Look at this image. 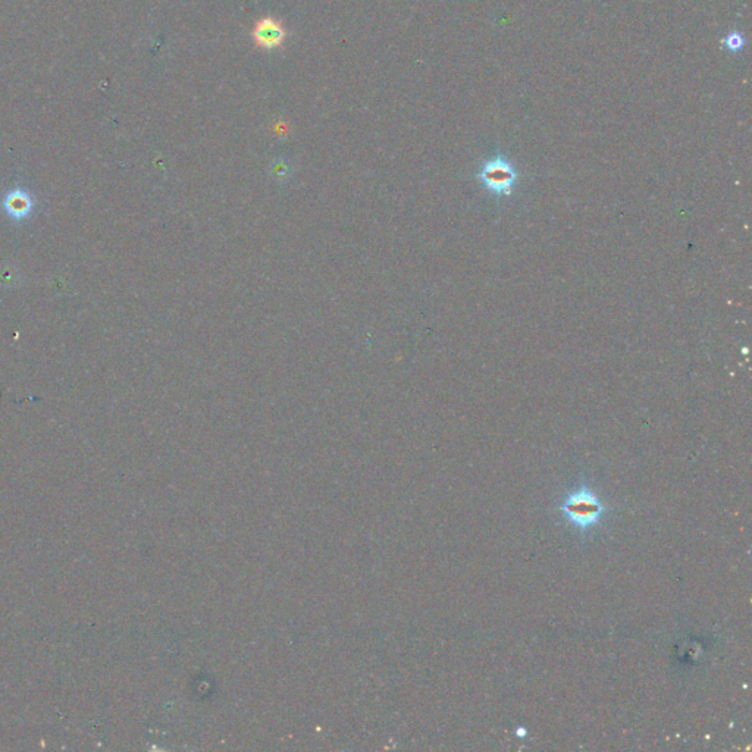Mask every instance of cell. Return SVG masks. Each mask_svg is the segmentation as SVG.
<instances>
[{
  "mask_svg": "<svg viewBox=\"0 0 752 752\" xmlns=\"http://www.w3.org/2000/svg\"><path fill=\"white\" fill-rule=\"evenodd\" d=\"M253 37L263 49H276L285 40V31L280 22L272 18L259 21L253 30Z\"/></svg>",
  "mask_w": 752,
  "mask_h": 752,
  "instance_id": "3",
  "label": "cell"
},
{
  "mask_svg": "<svg viewBox=\"0 0 752 752\" xmlns=\"http://www.w3.org/2000/svg\"><path fill=\"white\" fill-rule=\"evenodd\" d=\"M269 175L276 182H287L291 180L293 168L284 159H275L269 166Z\"/></svg>",
  "mask_w": 752,
  "mask_h": 752,
  "instance_id": "5",
  "label": "cell"
},
{
  "mask_svg": "<svg viewBox=\"0 0 752 752\" xmlns=\"http://www.w3.org/2000/svg\"><path fill=\"white\" fill-rule=\"evenodd\" d=\"M745 46H746V39H745L744 34L740 31H737V30L727 32L724 36V39L722 40L723 50H726L727 53H732V55L742 52L745 49Z\"/></svg>",
  "mask_w": 752,
  "mask_h": 752,
  "instance_id": "4",
  "label": "cell"
},
{
  "mask_svg": "<svg viewBox=\"0 0 752 752\" xmlns=\"http://www.w3.org/2000/svg\"><path fill=\"white\" fill-rule=\"evenodd\" d=\"M517 178L519 173L513 164L501 153L485 160L478 172V180L483 184V187L496 197L512 195Z\"/></svg>",
  "mask_w": 752,
  "mask_h": 752,
  "instance_id": "2",
  "label": "cell"
},
{
  "mask_svg": "<svg viewBox=\"0 0 752 752\" xmlns=\"http://www.w3.org/2000/svg\"><path fill=\"white\" fill-rule=\"evenodd\" d=\"M559 510L569 526L582 538H586L589 532L603 522L608 513V507L599 499V495L582 481L564 496L559 504Z\"/></svg>",
  "mask_w": 752,
  "mask_h": 752,
  "instance_id": "1",
  "label": "cell"
},
{
  "mask_svg": "<svg viewBox=\"0 0 752 752\" xmlns=\"http://www.w3.org/2000/svg\"><path fill=\"white\" fill-rule=\"evenodd\" d=\"M516 733H517V735H520V736H523V735L526 733V731H519V732H516Z\"/></svg>",
  "mask_w": 752,
  "mask_h": 752,
  "instance_id": "6",
  "label": "cell"
}]
</instances>
